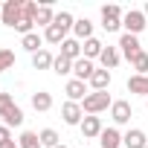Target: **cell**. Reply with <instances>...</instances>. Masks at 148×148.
<instances>
[{
  "label": "cell",
  "instance_id": "cell-1",
  "mask_svg": "<svg viewBox=\"0 0 148 148\" xmlns=\"http://www.w3.org/2000/svg\"><path fill=\"white\" fill-rule=\"evenodd\" d=\"M110 105H113V102H110V93H108V90H93V93H87V99L82 102V108H84L87 116H96V113L108 110Z\"/></svg>",
  "mask_w": 148,
  "mask_h": 148
},
{
  "label": "cell",
  "instance_id": "cell-2",
  "mask_svg": "<svg viewBox=\"0 0 148 148\" xmlns=\"http://www.w3.org/2000/svg\"><path fill=\"white\" fill-rule=\"evenodd\" d=\"M21 15H23V0H6L3 3V12H0V18H3V23L9 29H15L21 23Z\"/></svg>",
  "mask_w": 148,
  "mask_h": 148
},
{
  "label": "cell",
  "instance_id": "cell-3",
  "mask_svg": "<svg viewBox=\"0 0 148 148\" xmlns=\"http://www.w3.org/2000/svg\"><path fill=\"white\" fill-rule=\"evenodd\" d=\"M122 9L116 6V3H110V6H102V26H105V32H116L119 26H122Z\"/></svg>",
  "mask_w": 148,
  "mask_h": 148
},
{
  "label": "cell",
  "instance_id": "cell-4",
  "mask_svg": "<svg viewBox=\"0 0 148 148\" xmlns=\"http://www.w3.org/2000/svg\"><path fill=\"white\" fill-rule=\"evenodd\" d=\"M148 18L142 15V12H136V9H131V12H125V18H122V26H125V32L128 35H139L148 23H145Z\"/></svg>",
  "mask_w": 148,
  "mask_h": 148
},
{
  "label": "cell",
  "instance_id": "cell-5",
  "mask_svg": "<svg viewBox=\"0 0 148 148\" xmlns=\"http://www.w3.org/2000/svg\"><path fill=\"white\" fill-rule=\"evenodd\" d=\"M116 47H119V52H122L128 61H134V58L142 52V47H139V38H136V35H128V32L119 38V44H116Z\"/></svg>",
  "mask_w": 148,
  "mask_h": 148
},
{
  "label": "cell",
  "instance_id": "cell-6",
  "mask_svg": "<svg viewBox=\"0 0 148 148\" xmlns=\"http://www.w3.org/2000/svg\"><path fill=\"white\" fill-rule=\"evenodd\" d=\"M61 116H64L67 125H82L84 122V108L79 102H64L61 105Z\"/></svg>",
  "mask_w": 148,
  "mask_h": 148
},
{
  "label": "cell",
  "instance_id": "cell-7",
  "mask_svg": "<svg viewBox=\"0 0 148 148\" xmlns=\"http://www.w3.org/2000/svg\"><path fill=\"white\" fill-rule=\"evenodd\" d=\"M110 116H113V122H116V125H128V122H131V116H134V110H131V105H128L125 99H119V102H113V105H110Z\"/></svg>",
  "mask_w": 148,
  "mask_h": 148
},
{
  "label": "cell",
  "instance_id": "cell-8",
  "mask_svg": "<svg viewBox=\"0 0 148 148\" xmlns=\"http://www.w3.org/2000/svg\"><path fill=\"white\" fill-rule=\"evenodd\" d=\"M79 128H82L84 139H96V136H102V131H105V125H102V116H84V122H82Z\"/></svg>",
  "mask_w": 148,
  "mask_h": 148
},
{
  "label": "cell",
  "instance_id": "cell-9",
  "mask_svg": "<svg viewBox=\"0 0 148 148\" xmlns=\"http://www.w3.org/2000/svg\"><path fill=\"white\" fill-rule=\"evenodd\" d=\"M64 93H67V102H84L87 99V87H84V82H79V79H70L67 82V87H64Z\"/></svg>",
  "mask_w": 148,
  "mask_h": 148
},
{
  "label": "cell",
  "instance_id": "cell-10",
  "mask_svg": "<svg viewBox=\"0 0 148 148\" xmlns=\"http://www.w3.org/2000/svg\"><path fill=\"white\" fill-rule=\"evenodd\" d=\"M122 145H125V148H148V136H145V131L131 128V131L122 136Z\"/></svg>",
  "mask_w": 148,
  "mask_h": 148
},
{
  "label": "cell",
  "instance_id": "cell-11",
  "mask_svg": "<svg viewBox=\"0 0 148 148\" xmlns=\"http://www.w3.org/2000/svg\"><path fill=\"white\" fill-rule=\"evenodd\" d=\"M73 73H76V79H79V82H90V76L96 73V67H93V61L79 58V61H73Z\"/></svg>",
  "mask_w": 148,
  "mask_h": 148
},
{
  "label": "cell",
  "instance_id": "cell-12",
  "mask_svg": "<svg viewBox=\"0 0 148 148\" xmlns=\"http://www.w3.org/2000/svg\"><path fill=\"white\" fill-rule=\"evenodd\" d=\"M52 21H55L52 3H49V0H44V3L38 6V15H35V26H52Z\"/></svg>",
  "mask_w": 148,
  "mask_h": 148
},
{
  "label": "cell",
  "instance_id": "cell-13",
  "mask_svg": "<svg viewBox=\"0 0 148 148\" xmlns=\"http://www.w3.org/2000/svg\"><path fill=\"white\" fill-rule=\"evenodd\" d=\"M102 52H105V44H102L99 38H87V41H84V47H82V58H87V61L99 58Z\"/></svg>",
  "mask_w": 148,
  "mask_h": 148
},
{
  "label": "cell",
  "instance_id": "cell-14",
  "mask_svg": "<svg viewBox=\"0 0 148 148\" xmlns=\"http://www.w3.org/2000/svg\"><path fill=\"white\" fill-rule=\"evenodd\" d=\"M119 58H122L119 47H105V52L99 55V61H102V70H113V67L119 64Z\"/></svg>",
  "mask_w": 148,
  "mask_h": 148
},
{
  "label": "cell",
  "instance_id": "cell-15",
  "mask_svg": "<svg viewBox=\"0 0 148 148\" xmlns=\"http://www.w3.org/2000/svg\"><path fill=\"white\" fill-rule=\"evenodd\" d=\"M61 55H64V58H70V61H79V58H82V41L67 38V41L61 44Z\"/></svg>",
  "mask_w": 148,
  "mask_h": 148
},
{
  "label": "cell",
  "instance_id": "cell-16",
  "mask_svg": "<svg viewBox=\"0 0 148 148\" xmlns=\"http://www.w3.org/2000/svg\"><path fill=\"white\" fill-rule=\"evenodd\" d=\"M0 119H3V125H6V128H21V125H23V110H21L18 105H12L3 116H0Z\"/></svg>",
  "mask_w": 148,
  "mask_h": 148
},
{
  "label": "cell",
  "instance_id": "cell-17",
  "mask_svg": "<svg viewBox=\"0 0 148 148\" xmlns=\"http://www.w3.org/2000/svg\"><path fill=\"white\" fill-rule=\"evenodd\" d=\"M99 142H102V148H119L122 145V134L116 128H105L102 136H99Z\"/></svg>",
  "mask_w": 148,
  "mask_h": 148
},
{
  "label": "cell",
  "instance_id": "cell-18",
  "mask_svg": "<svg viewBox=\"0 0 148 148\" xmlns=\"http://www.w3.org/2000/svg\"><path fill=\"white\" fill-rule=\"evenodd\" d=\"M44 41H49V44H64V41H67V29L52 21V26H47V32H44Z\"/></svg>",
  "mask_w": 148,
  "mask_h": 148
},
{
  "label": "cell",
  "instance_id": "cell-19",
  "mask_svg": "<svg viewBox=\"0 0 148 148\" xmlns=\"http://www.w3.org/2000/svg\"><path fill=\"white\" fill-rule=\"evenodd\" d=\"M41 44H44V38H41V35H38V32H29V35H23V38H21V47H23V49H26V52H32V55H35V52H41V49H44V47H41Z\"/></svg>",
  "mask_w": 148,
  "mask_h": 148
},
{
  "label": "cell",
  "instance_id": "cell-20",
  "mask_svg": "<svg viewBox=\"0 0 148 148\" xmlns=\"http://www.w3.org/2000/svg\"><path fill=\"white\" fill-rule=\"evenodd\" d=\"M32 108H35L38 113H47V110L52 108V96H49L47 90H38V93H32Z\"/></svg>",
  "mask_w": 148,
  "mask_h": 148
},
{
  "label": "cell",
  "instance_id": "cell-21",
  "mask_svg": "<svg viewBox=\"0 0 148 148\" xmlns=\"http://www.w3.org/2000/svg\"><path fill=\"white\" fill-rule=\"evenodd\" d=\"M128 90L148 99V76H131V79H128Z\"/></svg>",
  "mask_w": 148,
  "mask_h": 148
},
{
  "label": "cell",
  "instance_id": "cell-22",
  "mask_svg": "<svg viewBox=\"0 0 148 148\" xmlns=\"http://www.w3.org/2000/svg\"><path fill=\"white\" fill-rule=\"evenodd\" d=\"M90 87L93 90H108L110 87V70H96L90 76Z\"/></svg>",
  "mask_w": 148,
  "mask_h": 148
},
{
  "label": "cell",
  "instance_id": "cell-23",
  "mask_svg": "<svg viewBox=\"0 0 148 148\" xmlns=\"http://www.w3.org/2000/svg\"><path fill=\"white\" fill-rule=\"evenodd\" d=\"M73 32H76V41H87V38H93V23L87 18H82V21H76Z\"/></svg>",
  "mask_w": 148,
  "mask_h": 148
},
{
  "label": "cell",
  "instance_id": "cell-24",
  "mask_svg": "<svg viewBox=\"0 0 148 148\" xmlns=\"http://www.w3.org/2000/svg\"><path fill=\"white\" fill-rule=\"evenodd\" d=\"M52 61H55V58H52V52H49V49H41V52H35V55H32V67H35V70H49V67H52Z\"/></svg>",
  "mask_w": 148,
  "mask_h": 148
},
{
  "label": "cell",
  "instance_id": "cell-25",
  "mask_svg": "<svg viewBox=\"0 0 148 148\" xmlns=\"http://www.w3.org/2000/svg\"><path fill=\"white\" fill-rule=\"evenodd\" d=\"M18 145H21V148H44V145H41V136H38L35 131H23L21 139H18Z\"/></svg>",
  "mask_w": 148,
  "mask_h": 148
},
{
  "label": "cell",
  "instance_id": "cell-26",
  "mask_svg": "<svg viewBox=\"0 0 148 148\" xmlns=\"http://www.w3.org/2000/svg\"><path fill=\"white\" fill-rule=\"evenodd\" d=\"M52 73H58V76H67V73H73V61L64 58V55H55V61H52Z\"/></svg>",
  "mask_w": 148,
  "mask_h": 148
},
{
  "label": "cell",
  "instance_id": "cell-27",
  "mask_svg": "<svg viewBox=\"0 0 148 148\" xmlns=\"http://www.w3.org/2000/svg\"><path fill=\"white\" fill-rule=\"evenodd\" d=\"M131 67L136 70V76H148V52L142 49V52H139V55L131 61Z\"/></svg>",
  "mask_w": 148,
  "mask_h": 148
},
{
  "label": "cell",
  "instance_id": "cell-28",
  "mask_svg": "<svg viewBox=\"0 0 148 148\" xmlns=\"http://www.w3.org/2000/svg\"><path fill=\"white\" fill-rule=\"evenodd\" d=\"M38 136H41V145H44V148H55V145H61V142H58V134H55L52 128H44Z\"/></svg>",
  "mask_w": 148,
  "mask_h": 148
},
{
  "label": "cell",
  "instance_id": "cell-29",
  "mask_svg": "<svg viewBox=\"0 0 148 148\" xmlns=\"http://www.w3.org/2000/svg\"><path fill=\"white\" fill-rule=\"evenodd\" d=\"M12 67H15V52L3 47V49H0V73H3V70H12Z\"/></svg>",
  "mask_w": 148,
  "mask_h": 148
},
{
  "label": "cell",
  "instance_id": "cell-30",
  "mask_svg": "<svg viewBox=\"0 0 148 148\" xmlns=\"http://www.w3.org/2000/svg\"><path fill=\"white\" fill-rule=\"evenodd\" d=\"M55 23H58V26H64V29L70 32L73 26H76V18H73L70 12H58V15H55Z\"/></svg>",
  "mask_w": 148,
  "mask_h": 148
},
{
  "label": "cell",
  "instance_id": "cell-31",
  "mask_svg": "<svg viewBox=\"0 0 148 148\" xmlns=\"http://www.w3.org/2000/svg\"><path fill=\"white\" fill-rule=\"evenodd\" d=\"M12 105H15V102H12V96H9V93H0V116H3Z\"/></svg>",
  "mask_w": 148,
  "mask_h": 148
},
{
  "label": "cell",
  "instance_id": "cell-32",
  "mask_svg": "<svg viewBox=\"0 0 148 148\" xmlns=\"http://www.w3.org/2000/svg\"><path fill=\"white\" fill-rule=\"evenodd\" d=\"M6 142H12V128H6V125H0V148H3Z\"/></svg>",
  "mask_w": 148,
  "mask_h": 148
},
{
  "label": "cell",
  "instance_id": "cell-33",
  "mask_svg": "<svg viewBox=\"0 0 148 148\" xmlns=\"http://www.w3.org/2000/svg\"><path fill=\"white\" fill-rule=\"evenodd\" d=\"M3 148H21V145H18V142H15V139H12V142H6V145H3Z\"/></svg>",
  "mask_w": 148,
  "mask_h": 148
},
{
  "label": "cell",
  "instance_id": "cell-34",
  "mask_svg": "<svg viewBox=\"0 0 148 148\" xmlns=\"http://www.w3.org/2000/svg\"><path fill=\"white\" fill-rule=\"evenodd\" d=\"M142 15H145V18H148V3H145V9H142Z\"/></svg>",
  "mask_w": 148,
  "mask_h": 148
},
{
  "label": "cell",
  "instance_id": "cell-35",
  "mask_svg": "<svg viewBox=\"0 0 148 148\" xmlns=\"http://www.w3.org/2000/svg\"><path fill=\"white\" fill-rule=\"evenodd\" d=\"M55 148H67V145H55Z\"/></svg>",
  "mask_w": 148,
  "mask_h": 148
},
{
  "label": "cell",
  "instance_id": "cell-36",
  "mask_svg": "<svg viewBox=\"0 0 148 148\" xmlns=\"http://www.w3.org/2000/svg\"><path fill=\"white\" fill-rule=\"evenodd\" d=\"M0 12H3V6H0Z\"/></svg>",
  "mask_w": 148,
  "mask_h": 148
},
{
  "label": "cell",
  "instance_id": "cell-37",
  "mask_svg": "<svg viewBox=\"0 0 148 148\" xmlns=\"http://www.w3.org/2000/svg\"><path fill=\"white\" fill-rule=\"evenodd\" d=\"M145 108H148V102H145Z\"/></svg>",
  "mask_w": 148,
  "mask_h": 148
}]
</instances>
